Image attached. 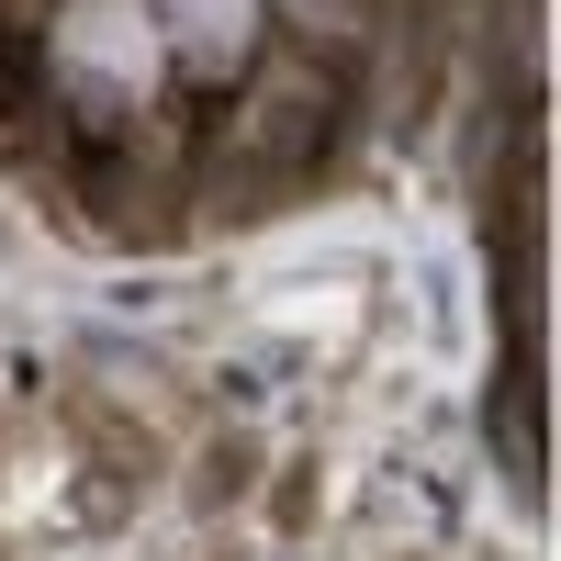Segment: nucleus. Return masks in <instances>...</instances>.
Wrapping results in <instances>:
<instances>
[{
    "label": "nucleus",
    "mask_w": 561,
    "mask_h": 561,
    "mask_svg": "<svg viewBox=\"0 0 561 561\" xmlns=\"http://www.w3.org/2000/svg\"><path fill=\"white\" fill-rule=\"evenodd\" d=\"M45 68H57V90H68L90 124H135L169 90L147 0H57V23H45Z\"/></svg>",
    "instance_id": "1"
},
{
    "label": "nucleus",
    "mask_w": 561,
    "mask_h": 561,
    "mask_svg": "<svg viewBox=\"0 0 561 561\" xmlns=\"http://www.w3.org/2000/svg\"><path fill=\"white\" fill-rule=\"evenodd\" d=\"M147 23H158V57L169 68L237 79L259 57V34H270V0H147Z\"/></svg>",
    "instance_id": "2"
},
{
    "label": "nucleus",
    "mask_w": 561,
    "mask_h": 561,
    "mask_svg": "<svg viewBox=\"0 0 561 561\" xmlns=\"http://www.w3.org/2000/svg\"><path fill=\"white\" fill-rule=\"evenodd\" d=\"M293 12H304V23H325V34H337V23H359V0H293Z\"/></svg>",
    "instance_id": "3"
}]
</instances>
